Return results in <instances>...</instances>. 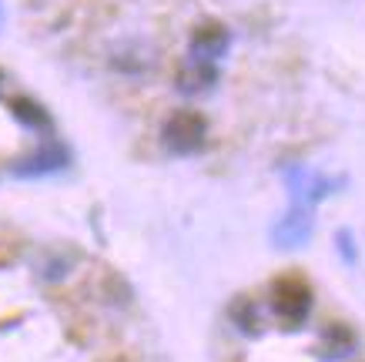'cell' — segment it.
<instances>
[{
    "label": "cell",
    "mask_w": 365,
    "mask_h": 362,
    "mask_svg": "<svg viewBox=\"0 0 365 362\" xmlns=\"http://www.w3.org/2000/svg\"><path fill=\"white\" fill-rule=\"evenodd\" d=\"M268 302H272V312L282 318V326L288 329H299L302 322L312 316V286L302 278V275H282L272 282V292H268Z\"/></svg>",
    "instance_id": "1"
},
{
    "label": "cell",
    "mask_w": 365,
    "mask_h": 362,
    "mask_svg": "<svg viewBox=\"0 0 365 362\" xmlns=\"http://www.w3.org/2000/svg\"><path fill=\"white\" fill-rule=\"evenodd\" d=\"M161 141L171 154H198L208 141V121L191 108L171 111L168 121L161 124Z\"/></svg>",
    "instance_id": "2"
},
{
    "label": "cell",
    "mask_w": 365,
    "mask_h": 362,
    "mask_svg": "<svg viewBox=\"0 0 365 362\" xmlns=\"http://www.w3.org/2000/svg\"><path fill=\"white\" fill-rule=\"evenodd\" d=\"M71 165V151H67L61 141H41L34 151L21 154L11 165V171L17 178H41V175H54V171H64Z\"/></svg>",
    "instance_id": "3"
},
{
    "label": "cell",
    "mask_w": 365,
    "mask_h": 362,
    "mask_svg": "<svg viewBox=\"0 0 365 362\" xmlns=\"http://www.w3.org/2000/svg\"><path fill=\"white\" fill-rule=\"evenodd\" d=\"M228 47H232V31H228L222 21L205 17V21H198L195 24V31H191L188 57H198V61H211V64H218V61L228 54Z\"/></svg>",
    "instance_id": "4"
},
{
    "label": "cell",
    "mask_w": 365,
    "mask_h": 362,
    "mask_svg": "<svg viewBox=\"0 0 365 362\" xmlns=\"http://www.w3.org/2000/svg\"><path fill=\"white\" fill-rule=\"evenodd\" d=\"M309 238H312V211L295 201V208L275 225L272 241H275L278 248H302Z\"/></svg>",
    "instance_id": "5"
},
{
    "label": "cell",
    "mask_w": 365,
    "mask_h": 362,
    "mask_svg": "<svg viewBox=\"0 0 365 362\" xmlns=\"http://www.w3.org/2000/svg\"><path fill=\"white\" fill-rule=\"evenodd\" d=\"M175 84L181 94H205L218 84V64L211 61H198V57H188L185 64L178 67Z\"/></svg>",
    "instance_id": "6"
},
{
    "label": "cell",
    "mask_w": 365,
    "mask_h": 362,
    "mask_svg": "<svg viewBox=\"0 0 365 362\" xmlns=\"http://www.w3.org/2000/svg\"><path fill=\"white\" fill-rule=\"evenodd\" d=\"M11 114L21 121L24 128H31V131H51V114H47L44 104H37L34 98H14L11 101Z\"/></svg>",
    "instance_id": "7"
},
{
    "label": "cell",
    "mask_w": 365,
    "mask_h": 362,
    "mask_svg": "<svg viewBox=\"0 0 365 362\" xmlns=\"http://www.w3.org/2000/svg\"><path fill=\"white\" fill-rule=\"evenodd\" d=\"M232 318L242 326V332H248V336H255V332H258V326H262L248 298H238V302H235V306H232Z\"/></svg>",
    "instance_id": "8"
},
{
    "label": "cell",
    "mask_w": 365,
    "mask_h": 362,
    "mask_svg": "<svg viewBox=\"0 0 365 362\" xmlns=\"http://www.w3.org/2000/svg\"><path fill=\"white\" fill-rule=\"evenodd\" d=\"M325 339L332 342V359H342L345 352H352V346H355L352 332L345 329V326H329V329H325Z\"/></svg>",
    "instance_id": "9"
},
{
    "label": "cell",
    "mask_w": 365,
    "mask_h": 362,
    "mask_svg": "<svg viewBox=\"0 0 365 362\" xmlns=\"http://www.w3.org/2000/svg\"><path fill=\"white\" fill-rule=\"evenodd\" d=\"M335 241L342 245V255H345V258H349V262H355V245H352V235H349V231H339V235H335Z\"/></svg>",
    "instance_id": "10"
},
{
    "label": "cell",
    "mask_w": 365,
    "mask_h": 362,
    "mask_svg": "<svg viewBox=\"0 0 365 362\" xmlns=\"http://www.w3.org/2000/svg\"><path fill=\"white\" fill-rule=\"evenodd\" d=\"M0 27H4V7H0Z\"/></svg>",
    "instance_id": "11"
}]
</instances>
